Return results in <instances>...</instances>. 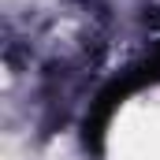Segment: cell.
I'll return each mask as SVG.
<instances>
[{"label":"cell","mask_w":160,"mask_h":160,"mask_svg":"<svg viewBox=\"0 0 160 160\" xmlns=\"http://www.w3.org/2000/svg\"><path fill=\"white\" fill-rule=\"evenodd\" d=\"M153 82H160V45L145 56V60H138L134 67H127L119 78H112L101 93H97V101L89 104V116H86V142H89V145H101L112 112L119 108L130 93H138L142 86H153Z\"/></svg>","instance_id":"cell-1"}]
</instances>
